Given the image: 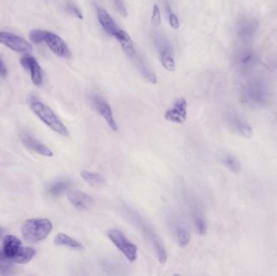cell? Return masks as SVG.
Segmentation results:
<instances>
[{
	"label": "cell",
	"mask_w": 277,
	"mask_h": 276,
	"mask_svg": "<svg viewBox=\"0 0 277 276\" xmlns=\"http://www.w3.org/2000/svg\"><path fill=\"white\" fill-rule=\"evenodd\" d=\"M90 102L94 110L104 119L111 130L118 132L117 122L114 117L113 110L110 104L104 100V98L98 95H92L90 96Z\"/></svg>",
	"instance_id": "cell-8"
},
{
	"label": "cell",
	"mask_w": 277,
	"mask_h": 276,
	"mask_svg": "<svg viewBox=\"0 0 277 276\" xmlns=\"http://www.w3.org/2000/svg\"><path fill=\"white\" fill-rule=\"evenodd\" d=\"M151 23L155 27H158L162 24V15H160V10L158 4H154V10H152V15L151 17Z\"/></svg>",
	"instance_id": "cell-30"
},
{
	"label": "cell",
	"mask_w": 277,
	"mask_h": 276,
	"mask_svg": "<svg viewBox=\"0 0 277 276\" xmlns=\"http://www.w3.org/2000/svg\"><path fill=\"white\" fill-rule=\"evenodd\" d=\"M194 224L196 230L198 232V234H200V235H204V234L207 232V223H206V221L201 216H198V214L194 216Z\"/></svg>",
	"instance_id": "cell-27"
},
{
	"label": "cell",
	"mask_w": 277,
	"mask_h": 276,
	"mask_svg": "<svg viewBox=\"0 0 277 276\" xmlns=\"http://www.w3.org/2000/svg\"><path fill=\"white\" fill-rule=\"evenodd\" d=\"M96 15L98 18L100 26H102L104 31L110 36H116L120 28L114 20L113 18L110 15L109 12L102 6H96Z\"/></svg>",
	"instance_id": "cell-16"
},
{
	"label": "cell",
	"mask_w": 277,
	"mask_h": 276,
	"mask_svg": "<svg viewBox=\"0 0 277 276\" xmlns=\"http://www.w3.org/2000/svg\"><path fill=\"white\" fill-rule=\"evenodd\" d=\"M46 31L44 30H35L30 32V38L34 44H40L44 42Z\"/></svg>",
	"instance_id": "cell-28"
},
{
	"label": "cell",
	"mask_w": 277,
	"mask_h": 276,
	"mask_svg": "<svg viewBox=\"0 0 277 276\" xmlns=\"http://www.w3.org/2000/svg\"><path fill=\"white\" fill-rule=\"evenodd\" d=\"M2 251L9 260L19 264H28L36 254L32 247H24L22 242L12 235H8L2 240Z\"/></svg>",
	"instance_id": "cell-2"
},
{
	"label": "cell",
	"mask_w": 277,
	"mask_h": 276,
	"mask_svg": "<svg viewBox=\"0 0 277 276\" xmlns=\"http://www.w3.org/2000/svg\"><path fill=\"white\" fill-rule=\"evenodd\" d=\"M188 117V102L184 98L175 100L173 106L168 108L164 113V118L174 124H182Z\"/></svg>",
	"instance_id": "cell-11"
},
{
	"label": "cell",
	"mask_w": 277,
	"mask_h": 276,
	"mask_svg": "<svg viewBox=\"0 0 277 276\" xmlns=\"http://www.w3.org/2000/svg\"><path fill=\"white\" fill-rule=\"evenodd\" d=\"M258 58L256 53L252 50H246L242 51L238 57V65L242 70H248L256 66Z\"/></svg>",
	"instance_id": "cell-18"
},
{
	"label": "cell",
	"mask_w": 277,
	"mask_h": 276,
	"mask_svg": "<svg viewBox=\"0 0 277 276\" xmlns=\"http://www.w3.org/2000/svg\"><path fill=\"white\" fill-rule=\"evenodd\" d=\"M160 62L162 66H164L167 70L173 72L175 70V62L174 60L173 54L171 48L164 50L160 52Z\"/></svg>",
	"instance_id": "cell-24"
},
{
	"label": "cell",
	"mask_w": 277,
	"mask_h": 276,
	"mask_svg": "<svg viewBox=\"0 0 277 276\" xmlns=\"http://www.w3.org/2000/svg\"><path fill=\"white\" fill-rule=\"evenodd\" d=\"M2 234H4V230L0 227V239L2 238Z\"/></svg>",
	"instance_id": "cell-35"
},
{
	"label": "cell",
	"mask_w": 277,
	"mask_h": 276,
	"mask_svg": "<svg viewBox=\"0 0 277 276\" xmlns=\"http://www.w3.org/2000/svg\"><path fill=\"white\" fill-rule=\"evenodd\" d=\"M258 28V22L256 18L242 16L239 18L236 26V32L243 42H249L254 38Z\"/></svg>",
	"instance_id": "cell-7"
},
{
	"label": "cell",
	"mask_w": 277,
	"mask_h": 276,
	"mask_svg": "<svg viewBox=\"0 0 277 276\" xmlns=\"http://www.w3.org/2000/svg\"><path fill=\"white\" fill-rule=\"evenodd\" d=\"M54 243L57 246L68 247V248L75 250H84L83 244H81L80 242L66 234H62V232H60L56 235L54 240Z\"/></svg>",
	"instance_id": "cell-19"
},
{
	"label": "cell",
	"mask_w": 277,
	"mask_h": 276,
	"mask_svg": "<svg viewBox=\"0 0 277 276\" xmlns=\"http://www.w3.org/2000/svg\"><path fill=\"white\" fill-rule=\"evenodd\" d=\"M20 64L24 69L28 70L34 84L40 86L43 83V70L35 58L27 56L22 58Z\"/></svg>",
	"instance_id": "cell-14"
},
{
	"label": "cell",
	"mask_w": 277,
	"mask_h": 276,
	"mask_svg": "<svg viewBox=\"0 0 277 276\" xmlns=\"http://www.w3.org/2000/svg\"><path fill=\"white\" fill-rule=\"evenodd\" d=\"M130 212V214H132V218H130V219L136 220V223L138 224V226H140L141 230H143L144 234L150 239V242L154 246V250L156 251L158 260L160 262V264H166L167 261L166 250L164 244L162 243L160 238L158 236V234L154 230H152L150 226L144 223V220L141 219L140 214H137L136 212H134L133 210H132Z\"/></svg>",
	"instance_id": "cell-6"
},
{
	"label": "cell",
	"mask_w": 277,
	"mask_h": 276,
	"mask_svg": "<svg viewBox=\"0 0 277 276\" xmlns=\"http://www.w3.org/2000/svg\"><path fill=\"white\" fill-rule=\"evenodd\" d=\"M8 260V258L5 256L4 254V251L0 250V261H2V260Z\"/></svg>",
	"instance_id": "cell-34"
},
{
	"label": "cell",
	"mask_w": 277,
	"mask_h": 276,
	"mask_svg": "<svg viewBox=\"0 0 277 276\" xmlns=\"http://www.w3.org/2000/svg\"><path fill=\"white\" fill-rule=\"evenodd\" d=\"M222 162L226 168H228L231 172L238 174L242 171V164L238 158L230 154H226L222 158Z\"/></svg>",
	"instance_id": "cell-22"
},
{
	"label": "cell",
	"mask_w": 277,
	"mask_h": 276,
	"mask_svg": "<svg viewBox=\"0 0 277 276\" xmlns=\"http://www.w3.org/2000/svg\"><path fill=\"white\" fill-rule=\"evenodd\" d=\"M66 196L72 205L80 212L90 210L95 202L92 196L80 190H68Z\"/></svg>",
	"instance_id": "cell-12"
},
{
	"label": "cell",
	"mask_w": 277,
	"mask_h": 276,
	"mask_svg": "<svg viewBox=\"0 0 277 276\" xmlns=\"http://www.w3.org/2000/svg\"><path fill=\"white\" fill-rule=\"evenodd\" d=\"M176 235H177L178 244L181 248H185L190 243V234L188 230L182 226L176 227Z\"/></svg>",
	"instance_id": "cell-25"
},
{
	"label": "cell",
	"mask_w": 277,
	"mask_h": 276,
	"mask_svg": "<svg viewBox=\"0 0 277 276\" xmlns=\"http://www.w3.org/2000/svg\"><path fill=\"white\" fill-rule=\"evenodd\" d=\"M166 12L168 13V22H170V24L172 28H174V30H178L180 27V23H179L178 18L176 14L172 12V9H171L170 5L168 4L167 2L166 5Z\"/></svg>",
	"instance_id": "cell-29"
},
{
	"label": "cell",
	"mask_w": 277,
	"mask_h": 276,
	"mask_svg": "<svg viewBox=\"0 0 277 276\" xmlns=\"http://www.w3.org/2000/svg\"><path fill=\"white\" fill-rule=\"evenodd\" d=\"M30 107L32 112L54 132L64 137L69 136L66 126L62 124V122L48 106L39 100H34L31 102Z\"/></svg>",
	"instance_id": "cell-4"
},
{
	"label": "cell",
	"mask_w": 277,
	"mask_h": 276,
	"mask_svg": "<svg viewBox=\"0 0 277 276\" xmlns=\"http://www.w3.org/2000/svg\"><path fill=\"white\" fill-rule=\"evenodd\" d=\"M114 38L120 43L122 48L126 56L132 60L134 58L137 54L136 50L134 49V44H133L132 40L130 39V36L126 32H124V30H120L116 34Z\"/></svg>",
	"instance_id": "cell-17"
},
{
	"label": "cell",
	"mask_w": 277,
	"mask_h": 276,
	"mask_svg": "<svg viewBox=\"0 0 277 276\" xmlns=\"http://www.w3.org/2000/svg\"><path fill=\"white\" fill-rule=\"evenodd\" d=\"M132 60H134V62L136 64V66H138V70L140 72L141 74H143V76L144 77V79L148 81L150 83L152 84L156 83L158 80H156V76L152 72L150 68L146 65L144 61L142 58H138L136 54V57L132 58Z\"/></svg>",
	"instance_id": "cell-23"
},
{
	"label": "cell",
	"mask_w": 277,
	"mask_h": 276,
	"mask_svg": "<svg viewBox=\"0 0 277 276\" xmlns=\"http://www.w3.org/2000/svg\"><path fill=\"white\" fill-rule=\"evenodd\" d=\"M14 266L11 260H5L0 261V276H11L15 274Z\"/></svg>",
	"instance_id": "cell-26"
},
{
	"label": "cell",
	"mask_w": 277,
	"mask_h": 276,
	"mask_svg": "<svg viewBox=\"0 0 277 276\" xmlns=\"http://www.w3.org/2000/svg\"><path fill=\"white\" fill-rule=\"evenodd\" d=\"M53 230V224L48 219H30L24 222L22 234L26 242H40L49 236Z\"/></svg>",
	"instance_id": "cell-3"
},
{
	"label": "cell",
	"mask_w": 277,
	"mask_h": 276,
	"mask_svg": "<svg viewBox=\"0 0 277 276\" xmlns=\"http://www.w3.org/2000/svg\"><path fill=\"white\" fill-rule=\"evenodd\" d=\"M227 121L234 132L243 138H250L253 136V128L250 124L234 110H231L227 113Z\"/></svg>",
	"instance_id": "cell-9"
},
{
	"label": "cell",
	"mask_w": 277,
	"mask_h": 276,
	"mask_svg": "<svg viewBox=\"0 0 277 276\" xmlns=\"http://www.w3.org/2000/svg\"><path fill=\"white\" fill-rule=\"evenodd\" d=\"M20 137L24 146L31 151L44 156H48V158L53 156V152L48 146L43 144L42 142L38 140L36 138L27 132H22Z\"/></svg>",
	"instance_id": "cell-15"
},
{
	"label": "cell",
	"mask_w": 277,
	"mask_h": 276,
	"mask_svg": "<svg viewBox=\"0 0 277 276\" xmlns=\"http://www.w3.org/2000/svg\"><path fill=\"white\" fill-rule=\"evenodd\" d=\"M65 8H66L68 12L70 13V14H72V16H75L78 19L83 20V15H82V13H81L79 8H78L72 2H70V1L66 2V5H65Z\"/></svg>",
	"instance_id": "cell-31"
},
{
	"label": "cell",
	"mask_w": 277,
	"mask_h": 276,
	"mask_svg": "<svg viewBox=\"0 0 277 276\" xmlns=\"http://www.w3.org/2000/svg\"><path fill=\"white\" fill-rule=\"evenodd\" d=\"M6 76H8V69L5 66L4 62H2V60L0 58V77L4 79Z\"/></svg>",
	"instance_id": "cell-33"
},
{
	"label": "cell",
	"mask_w": 277,
	"mask_h": 276,
	"mask_svg": "<svg viewBox=\"0 0 277 276\" xmlns=\"http://www.w3.org/2000/svg\"><path fill=\"white\" fill-rule=\"evenodd\" d=\"M242 100L254 107H264L271 98L268 85L260 78H253L246 81L241 92Z\"/></svg>",
	"instance_id": "cell-1"
},
{
	"label": "cell",
	"mask_w": 277,
	"mask_h": 276,
	"mask_svg": "<svg viewBox=\"0 0 277 276\" xmlns=\"http://www.w3.org/2000/svg\"><path fill=\"white\" fill-rule=\"evenodd\" d=\"M0 43L18 53L32 50V45L22 36L12 32H0Z\"/></svg>",
	"instance_id": "cell-10"
},
{
	"label": "cell",
	"mask_w": 277,
	"mask_h": 276,
	"mask_svg": "<svg viewBox=\"0 0 277 276\" xmlns=\"http://www.w3.org/2000/svg\"><path fill=\"white\" fill-rule=\"evenodd\" d=\"M44 42L46 43L50 50L60 57L70 58L72 53L66 42L58 35L46 31Z\"/></svg>",
	"instance_id": "cell-13"
},
{
	"label": "cell",
	"mask_w": 277,
	"mask_h": 276,
	"mask_svg": "<svg viewBox=\"0 0 277 276\" xmlns=\"http://www.w3.org/2000/svg\"><path fill=\"white\" fill-rule=\"evenodd\" d=\"M113 2L118 12H120L122 16H128V11H126V6H125L124 2L122 0H113Z\"/></svg>",
	"instance_id": "cell-32"
},
{
	"label": "cell",
	"mask_w": 277,
	"mask_h": 276,
	"mask_svg": "<svg viewBox=\"0 0 277 276\" xmlns=\"http://www.w3.org/2000/svg\"><path fill=\"white\" fill-rule=\"evenodd\" d=\"M70 182L68 180H60L52 183L48 187V193L50 196L54 198L60 197L62 196L65 192H68Z\"/></svg>",
	"instance_id": "cell-21"
},
{
	"label": "cell",
	"mask_w": 277,
	"mask_h": 276,
	"mask_svg": "<svg viewBox=\"0 0 277 276\" xmlns=\"http://www.w3.org/2000/svg\"><path fill=\"white\" fill-rule=\"evenodd\" d=\"M80 176L86 183L92 187L102 186L106 184V180L98 172L82 170L80 172Z\"/></svg>",
	"instance_id": "cell-20"
},
{
	"label": "cell",
	"mask_w": 277,
	"mask_h": 276,
	"mask_svg": "<svg viewBox=\"0 0 277 276\" xmlns=\"http://www.w3.org/2000/svg\"><path fill=\"white\" fill-rule=\"evenodd\" d=\"M107 236L111 242L117 247L118 250L126 258L128 261L132 264L136 261L138 248L126 238L122 231L118 228H112L108 231Z\"/></svg>",
	"instance_id": "cell-5"
}]
</instances>
